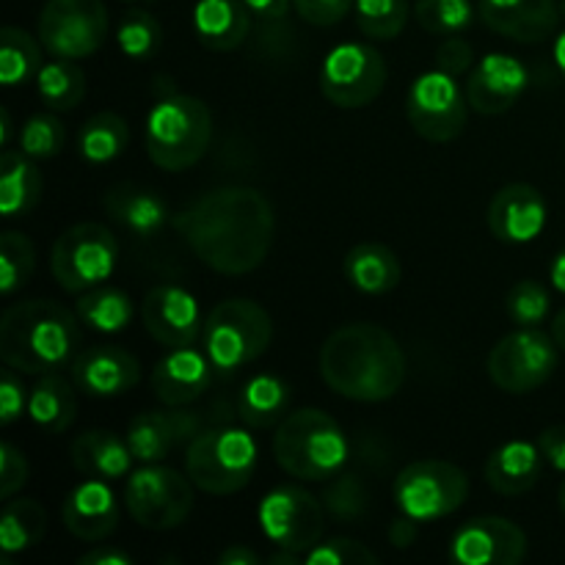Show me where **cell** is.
Returning <instances> with one entry per match:
<instances>
[{"label":"cell","mask_w":565,"mask_h":565,"mask_svg":"<svg viewBox=\"0 0 565 565\" xmlns=\"http://www.w3.org/2000/svg\"><path fill=\"white\" fill-rule=\"evenodd\" d=\"M36 94L50 110L55 114H64L81 105L83 94H86V75H83L81 66L70 58H55L42 64V70L36 72Z\"/></svg>","instance_id":"35"},{"label":"cell","mask_w":565,"mask_h":565,"mask_svg":"<svg viewBox=\"0 0 565 565\" xmlns=\"http://www.w3.org/2000/svg\"><path fill=\"white\" fill-rule=\"evenodd\" d=\"M33 268H36V252L31 241L20 232H3L0 237V292L14 296L20 287L28 285Z\"/></svg>","instance_id":"40"},{"label":"cell","mask_w":565,"mask_h":565,"mask_svg":"<svg viewBox=\"0 0 565 565\" xmlns=\"http://www.w3.org/2000/svg\"><path fill=\"white\" fill-rule=\"evenodd\" d=\"M254 469H257V441L241 428L215 425V428L202 430L188 445V478L207 494H237L252 483Z\"/></svg>","instance_id":"6"},{"label":"cell","mask_w":565,"mask_h":565,"mask_svg":"<svg viewBox=\"0 0 565 565\" xmlns=\"http://www.w3.org/2000/svg\"><path fill=\"white\" fill-rule=\"evenodd\" d=\"M552 337H555L557 348L565 351V309H563V312H557L555 323H552Z\"/></svg>","instance_id":"56"},{"label":"cell","mask_w":565,"mask_h":565,"mask_svg":"<svg viewBox=\"0 0 565 565\" xmlns=\"http://www.w3.org/2000/svg\"><path fill=\"white\" fill-rule=\"evenodd\" d=\"M303 561L309 565H348V563L373 565L379 563V557H375V552H370L367 546L359 544V541L331 539V541H320V544H315L312 550L307 552Z\"/></svg>","instance_id":"44"},{"label":"cell","mask_w":565,"mask_h":565,"mask_svg":"<svg viewBox=\"0 0 565 565\" xmlns=\"http://www.w3.org/2000/svg\"><path fill=\"white\" fill-rule=\"evenodd\" d=\"M177 230L215 274H252L274 246V204L254 188H213L177 215Z\"/></svg>","instance_id":"1"},{"label":"cell","mask_w":565,"mask_h":565,"mask_svg":"<svg viewBox=\"0 0 565 565\" xmlns=\"http://www.w3.org/2000/svg\"><path fill=\"white\" fill-rule=\"evenodd\" d=\"M544 472V452L539 445L524 439H513L497 447L486 461V483L505 497L527 494L535 489Z\"/></svg>","instance_id":"25"},{"label":"cell","mask_w":565,"mask_h":565,"mask_svg":"<svg viewBox=\"0 0 565 565\" xmlns=\"http://www.w3.org/2000/svg\"><path fill=\"white\" fill-rule=\"evenodd\" d=\"M259 555L257 552L246 550V546H230L218 555V565H257Z\"/></svg>","instance_id":"54"},{"label":"cell","mask_w":565,"mask_h":565,"mask_svg":"<svg viewBox=\"0 0 565 565\" xmlns=\"http://www.w3.org/2000/svg\"><path fill=\"white\" fill-rule=\"evenodd\" d=\"M42 70V50L36 39L22 28H3L0 31V83L20 86L36 77Z\"/></svg>","instance_id":"37"},{"label":"cell","mask_w":565,"mask_h":565,"mask_svg":"<svg viewBox=\"0 0 565 565\" xmlns=\"http://www.w3.org/2000/svg\"><path fill=\"white\" fill-rule=\"evenodd\" d=\"M81 345L72 312L55 301H22L0 320V359L25 375H47L66 367Z\"/></svg>","instance_id":"3"},{"label":"cell","mask_w":565,"mask_h":565,"mask_svg":"<svg viewBox=\"0 0 565 565\" xmlns=\"http://www.w3.org/2000/svg\"><path fill=\"white\" fill-rule=\"evenodd\" d=\"M527 66L505 53H491L469 72L467 99L469 108L483 116H500L522 99L527 88Z\"/></svg>","instance_id":"19"},{"label":"cell","mask_w":565,"mask_h":565,"mask_svg":"<svg viewBox=\"0 0 565 565\" xmlns=\"http://www.w3.org/2000/svg\"><path fill=\"white\" fill-rule=\"evenodd\" d=\"M541 452H544V461L552 463V469L565 475V425H555V428H546L539 439Z\"/></svg>","instance_id":"50"},{"label":"cell","mask_w":565,"mask_h":565,"mask_svg":"<svg viewBox=\"0 0 565 565\" xmlns=\"http://www.w3.org/2000/svg\"><path fill=\"white\" fill-rule=\"evenodd\" d=\"M386 86V61L373 44L348 42L331 50L320 70V88L337 108H364Z\"/></svg>","instance_id":"13"},{"label":"cell","mask_w":565,"mask_h":565,"mask_svg":"<svg viewBox=\"0 0 565 565\" xmlns=\"http://www.w3.org/2000/svg\"><path fill=\"white\" fill-rule=\"evenodd\" d=\"M364 505H367V497H364L362 483H359L353 475H342L334 486L326 494V508L331 511V516H337L340 522H353L364 513Z\"/></svg>","instance_id":"45"},{"label":"cell","mask_w":565,"mask_h":565,"mask_svg":"<svg viewBox=\"0 0 565 565\" xmlns=\"http://www.w3.org/2000/svg\"><path fill=\"white\" fill-rule=\"evenodd\" d=\"M320 375L340 397L381 403L401 392L406 381V356L386 329L351 323L337 329L320 348Z\"/></svg>","instance_id":"2"},{"label":"cell","mask_w":565,"mask_h":565,"mask_svg":"<svg viewBox=\"0 0 565 565\" xmlns=\"http://www.w3.org/2000/svg\"><path fill=\"white\" fill-rule=\"evenodd\" d=\"M0 127H3V147H9V141H11V119H9V110H0Z\"/></svg>","instance_id":"58"},{"label":"cell","mask_w":565,"mask_h":565,"mask_svg":"<svg viewBox=\"0 0 565 565\" xmlns=\"http://www.w3.org/2000/svg\"><path fill=\"white\" fill-rule=\"evenodd\" d=\"M61 519L75 539L88 541V544H97V541H105L110 533H116L119 502H116L108 480L88 478L86 483L75 486L64 500Z\"/></svg>","instance_id":"23"},{"label":"cell","mask_w":565,"mask_h":565,"mask_svg":"<svg viewBox=\"0 0 565 565\" xmlns=\"http://www.w3.org/2000/svg\"><path fill=\"white\" fill-rule=\"evenodd\" d=\"M75 312L81 323L88 329L103 331V334H119L132 320V301L125 290L116 287H92L83 292L75 303Z\"/></svg>","instance_id":"34"},{"label":"cell","mask_w":565,"mask_h":565,"mask_svg":"<svg viewBox=\"0 0 565 565\" xmlns=\"http://www.w3.org/2000/svg\"><path fill=\"white\" fill-rule=\"evenodd\" d=\"M550 292L533 279L516 281L505 296V312L519 329H539L550 318Z\"/></svg>","instance_id":"42"},{"label":"cell","mask_w":565,"mask_h":565,"mask_svg":"<svg viewBox=\"0 0 565 565\" xmlns=\"http://www.w3.org/2000/svg\"><path fill=\"white\" fill-rule=\"evenodd\" d=\"M392 494L403 516L419 524L436 522L456 513L467 502L469 478L456 463L425 458V461L408 463L397 475Z\"/></svg>","instance_id":"8"},{"label":"cell","mask_w":565,"mask_h":565,"mask_svg":"<svg viewBox=\"0 0 565 565\" xmlns=\"http://www.w3.org/2000/svg\"><path fill=\"white\" fill-rule=\"evenodd\" d=\"M180 408L182 406H169V412H143L132 419L127 428V445L136 461H166L177 447L191 445L202 434V419Z\"/></svg>","instance_id":"18"},{"label":"cell","mask_w":565,"mask_h":565,"mask_svg":"<svg viewBox=\"0 0 565 565\" xmlns=\"http://www.w3.org/2000/svg\"><path fill=\"white\" fill-rule=\"evenodd\" d=\"M125 505L143 530H174L193 511V480L177 469L147 463L127 475Z\"/></svg>","instance_id":"9"},{"label":"cell","mask_w":565,"mask_h":565,"mask_svg":"<svg viewBox=\"0 0 565 565\" xmlns=\"http://www.w3.org/2000/svg\"><path fill=\"white\" fill-rule=\"evenodd\" d=\"M475 50L463 36H445L436 47V70L447 72L452 77H461L463 72L472 70Z\"/></svg>","instance_id":"47"},{"label":"cell","mask_w":565,"mask_h":565,"mask_svg":"<svg viewBox=\"0 0 565 565\" xmlns=\"http://www.w3.org/2000/svg\"><path fill=\"white\" fill-rule=\"evenodd\" d=\"M555 64H557V72H561L563 81H565V31L557 36V42H555Z\"/></svg>","instance_id":"57"},{"label":"cell","mask_w":565,"mask_h":565,"mask_svg":"<svg viewBox=\"0 0 565 565\" xmlns=\"http://www.w3.org/2000/svg\"><path fill=\"white\" fill-rule=\"evenodd\" d=\"M243 3H246V9L252 11V17H257V20L279 22L287 17L292 0H243Z\"/></svg>","instance_id":"51"},{"label":"cell","mask_w":565,"mask_h":565,"mask_svg":"<svg viewBox=\"0 0 565 565\" xmlns=\"http://www.w3.org/2000/svg\"><path fill=\"white\" fill-rule=\"evenodd\" d=\"M127 141H130L127 121L119 114L103 110V114L92 116L81 127V132H77V152H81L86 163L103 166L119 158L127 149Z\"/></svg>","instance_id":"36"},{"label":"cell","mask_w":565,"mask_h":565,"mask_svg":"<svg viewBox=\"0 0 565 565\" xmlns=\"http://www.w3.org/2000/svg\"><path fill=\"white\" fill-rule=\"evenodd\" d=\"M119 259V246L108 226L83 221L61 232L53 246V276L66 292H86L110 279Z\"/></svg>","instance_id":"10"},{"label":"cell","mask_w":565,"mask_h":565,"mask_svg":"<svg viewBox=\"0 0 565 565\" xmlns=\"http://www.w3.org/2000/svg\"><path fill=\"white\" fill-rule=\"evenodd\" d=\"M213 119L202 99L169 94L152 105L147 116V154L158 169L185 171L196 166L210 149Z\"/></svg>","instance_id":"5"},{"label":"cell","mask_w":565,"mask_h":565,"mask_svg":"<svg viewBox=\"0 0 565 565\" xmlns=\"http://www.w3.org/2000/svg\"><path fill=\"white\" fill-rule=\"evenodd\" d=\"M116 44L121 53L132 61H149L163 44V28L154 20V14L141 9L127 11L116 28Z\"/></svg>","instance_id":"38"},{"label":"cell","mask_w":565,"mask_h":565,"mask_svg":"<svg viewBox=\"0 0 565 565\" xmlns=\"http://www.w3.org/2000/svg\"><path fill=\"white\" fill-rule=\"evenodd\" d=\"M39 42L55 58H86L108 36V11L103 0H47L39 11Z\"/></svg>","instance_id":"11"},{"label":"cell","mask_w":565,"mask_h":565,"mask_svg":"<svg viewBox=\"0 0 565 565\" xmlns=\"http://www.w3.org/2000/svg\"><path fill=\"white\" fill-rule=\"evenodd\" d=\"M72 381L86 395L116 397L141 381V364L125 348L94 345L72 359Z\"/></svg>","instance_id":"21"},{"label":"cell","mask_w":565,"mask_h":565,"mask_svg":"<svg viewBox=\"0 0 565 565\" xmlns=\"http://www.w3.org/2000/svg\"><path fill=\"white\" fill-rule=\"evenodd\" d=\"M417 524L419 522H414V519L403 516L401 513V519H395L390 527V544L397 546V550H406V546H412L419 535Z\"/></svg>","instance_id":"52"},{"label":"cell","mask_w":565,"mask_h":565,"mask_svg":"<svg viewBox=\"0 0 565 565\" xmlns=\"http://www.w3.org/2000/svg\"><path fill=\"white\" fill-rule=\"evenodd\" d=\"M259 530L270 544L290 552H309L320 544L326 530L323 508L298 486H279L259 502Z\"/></svg>","instance_id":"15"},{"label":"cell","mask_w":565,"mask_h":565,"mask_svg":"<svg viewBox=\"0 0 565 565\" xmlns=\"http://www.w3.org/2000/svg\"><path fill=\"white\" fill-rule=\"evenodd\" d=\"M469 99L463 97L458 77L430 70L414 81L406 99V114L414 132L425 141L447 143L467 127Z\"/></svg>","instance_id":"14"},{"label":"cell","mask_w":565,"mask_h":565,"mask_svg":"<svg viewBox=\"0 0 565 565\" xmlns=\"http://www.w3.org/2000/svg\"><path fill=\"white\" fill-rule=\"evenodd\" d=\"M557 500H561V511H563V516H565V480H563V486H561V494H557Z\"/></svg>","instance_id":"59"},{"label":"cell","mask_w":565,"mask_h":565,"mask_svg":"<svg viewBox=\"0 0 565 565\" xmlns=\"http://www.w3.org/2000/svg\"><path fill=\"white\" fill-rule=\"evenodd\" d=\"M28 483V461L14 445L3 441L0 445V497L14 500L17 491Z\"/></svg>","instance_id":"46"},{"label":"cell","mask_w":565,"mask_h":565,"mask_svg":"<svg viewBox=\"0 0 565 565\" xmlns=\"http://www.w3.org/2000/svg\"><path fill=\"white\" fill-rule=\"evenodd\" d=\"M414 17L434 36H461L475 20L469 0H417Z\"/></svg>","instance_id":"39"},{"label":"cell","mask_w":565,"mask_h":565,"mask_svg":"<svg viewBox=\"0 0 565 565\" xmlns=\"http://www.w3.org/2000/svg\"><path fill=\"white\" fill-rule=\"evenodd\" d=\"M213 362L204 351L171 348L169 356L158 362L152 373V390L166 406H188L213 386Z\"/></svg>","instance_id":"24"},{"label":"cell","mask_w":565,"mask_h":565,"mask_svg":"<svg viewBox=\"0 0 565 565\" xmlns=\"http://www.w3.org/2000/svg\"><path fill=\"white\" fill-rule=\"evenodd\" d=\"M557 342L539 329H516L489 353V375L502 392L527 395L544 386L557 370Z\"/></svg>","instance_id":"12"},{"label":"cell","mask_w":565,"mask_h":565,"mask_svg":"<svg viewBox=\"0 0 565 565\" xmlns=\"http://www.w3.org/2000/svg\"><path fill=\"white\" fill-rule=\"evenodd\" d=\"M274 340V320L252 298L221 301L204 320L202 345L218 373H235L257 362Z\"/></svg>","instance_id":"7"},{"label":"cell","mask_w":565,"mask_h":565,"mask_svg":"<svg viewBox=\"0 0 565 565\" xmlns=\"http://www.w3.org/2000/svg\"><path fill=\"white\" fill-rule=\"evenodd\" d=\"M28 414L44 434H64L77 417L75 390L64 379L47 373L28 395Z\"/></svg>","instance_id":"32"},{"label":"cell","mask_w":565,"mask_h":565,"mask_svg":"<svg viewBox=\"0 0 565 565\" xmlns=\"http://www.w3.org/2000/svg\"><path fill=\"white\" fill-rule=\"evenodd\" d=\"M132 456L127 439L121 441L110 430H86L72 441V463L86 478L119 480L127 478L132 469Z\"/></svg>","instance_id":"27"},{"label":"cell","mask_w":565,"mask_h":565,"mask_svg":"<svg viewBox=\"0 0 565 565\" xmlns=\"http://www.w3.org/2000/svg\"><path fill=\"white\" fill-rule=\"evenodd\" d=\"M353 3H356V0H292L296 11L301 14V20H307L309 25L318 28H329L345 20V14L353 9Z\"/></svg>","instance_id":"48"},{"label":"cell","mask_w":565,"mask_h":565,"mask_svg":"<svg viewBox=\"0 0 565 565\" xmlns=\"http://www.w3.org/2000/svg\"><path fill=\"white\" fill-rule=\"evenodd\" d=\"M290 406V384L279 375L259 373L243 384L237 397V414L252 428H270L287 417Z\"/></svg>","instance_id":"31"},{"label":"cell","mask_w":565,"mask_h":565,"mask_svg":"<svg viewBox=\"0 0 565 565\" xmlns=\"http://www.w3.org/2000/svg\"><path fill=\"white\" fill-rule=\"evenodd\" d=\"M81 565H132V557L125 555V552H119V550H108V546H99V550L83 555Z\"/></svg>","instance_id":"53"},{"label":"cell","mask_w":565,"mask_h":565,"mask_svg":"<svg viewBox=\"0 0 565 565\" xmlns=\"http://www.w3.org/2000/svg\"><path fill=\"white\" fill-rule=\"evenodd\" d=\"M193 31L213 53H232L252 31V11L243 0H199L193 6Z\"/></svg>","instance_id":"26"},{"label":"cell","mask_w":565,"mask_h":565,"mask_svg":"<svg viewBox=\"0 0 565 565\" xmlns=\"http://www.w3.org/2000/svg\"><path fill=\"white\" fill-rule=\"evenodd\" d=\"M550 279H552V287H555L557 292H563V296H565V248L561 254H557L555 259H552Z\"/></svg>","instance_id":"55"},{"label":"cell","mask_w":565,"mask_h":565,"mask_svg":"<svg viewBox=\"0 0 565 565\" xmlns=\"http://www.w3.org/2000/svg\"><path fill=\"white\" fill-rule=\"evenodd\" d=\"M66 141V130L61 125L58 116L53 114H36L22 125L20 130V147L28 158L47 160L61 152Z\"/></svg>","instance_id":"43"},{"label":"cell","mask_w":565,"mask_h":565,"mask_svg":"<svg viewBox=\"0 0 565 565\" xmlns=\"http://www.w3.org/2000/svg\"><path fill=\"white\" fill-rule=\"evenodd\" d=\"M141 318L149 337L169 348V351L171 348L193 345L204 331L199 301L193 298V292L177 285L152 287L143 298Z\"/></svg>","instance_id":"17"},{"label":"cell","mask_w":565,"mask_h":565,"mask_svg":"<svg viewBox=\"0 0 565 565\" xmlns=\"http://www.w3.org/2000/svg\"><path fill=\"white\" fill-rule=\"evenodd\" d=\"M103 207L110 218L119 221L125 230L138 237H152L169 221V207L158 193L138 185H116L103 196Z\"/></svg>","instance_id":"28"},{"label":"cell","mask_w":565,"mask_h":565,"mask_svg":"<svg viewBox=\"0 0 565 565\" xmlns=\"http://www.w3.org/2000/svg\"><path fill=\"white\" fill-rule=\"evenodd\" d=\"M47 533V511L36 500H9L0 516V550L20 555L33 550Z\"/></svg>","instance_id":"33"},{"label":"cell","mask_w":565,"mask_h":565,"mask_svg":"<svg viewBox=\"0 0 565 565\" xmlns=\"http://www.w3.org/2000/svg\"><path fill=\"white\" fill-rule=\"evenodd\" d=\"M42 199V171L25 152H3L0 158V213L6 218L31 213Z\"/></svg>","instance_id":"30"},{"label":"cell","mask_w":565,"mask_h":565,"mask_svg":"<svg viewBox=\"0 0 565 565\" xmlns=\"http://www.w3.org/2000/svg\"><path fill=\"white\" fill-rule=\"evenodd\" d=\"M527 555V535L502 516L469 519L450 541V557L458 565H519Z\"/></svg>","instance_id":"16"},{"label":"cell","mask_w":565,"mask_h":565,"mask_svg":"<svg viewBox=\"0 0 565 565\" xmlns=\"http://www.w3.org/2000/svg\"><path fill=\"white\" fill-rule=\"evenodd\" d=\"M478 14L491 31L522 44L546 42L561 22L555 0H480Z\"/></svg>","instance_id":"22"},{"label":"cell","mask_w":565,"mask_h":565,"mask_svg":"<svg viewBox=\"0 0 565 565\" xmlns=\"http://www.w3.org/2000/svg\"><path fill=\"white\" fill-rule=\"evenodd\" d=\"M401 259L381 243H359L345 254V279L364 296H384L401 285Z\"/></svg>","instance_id":"29"},{"label":"cell","mask_w":565,"mask_h":565,"mask_svg":"<svg viewBox=\"0 0 565 565\" xmlns=\"http://www.w3.org/2000/svg\"><path fill=\"white\" fill-rule=\"evenodd\" d=\"M356 22L367 36L395 39L408 22V0H356Z\"/></svg>","instance_id":"41"},{"label":"cell","mask_w":565,"mask_h":565,"mask_svg":"<svg viewBox=\"0 0 565 565\" xmlns=\"http://www.w3.org/2000/svg\"><path fill=\"white\" fill-rule=\"evenodd\" d=\"M28 395L31 392H25L22 381H17L6 370L3 379H0V419H3V425H11L22 417V412H28Z\"/></svg>","instance_id":"49"},{"label":"cell","mask_w":565,"mask_h":565,"mask_svg":"<svg viewBox=\"0 0 565 565\" xmlns=\"http://www.w3.org/2000/svg\"><path fill=\"white\" fill-rule=\"evenodd\" d=\"M274 458L298 480H329L345 467L348 439L334 417L320 408H301L281 419L274 434Z\"/></svg>","instance_id":"4"},{"label":"cell","mask_w":565,"mask_h":565,"mask_svg":"<svg viewBox=\"0 0 565 565\" xmlns=\"http://www.w3.org/2000/svg\"><path fill=\"white\" fill-rule=\"evenodd\" d=\"M486 221L497 241L511 243V246L530 243L544 232L546 202L539 188L527 185V182H513V185L497 191Z\"/></svg>","instance_id":"20"}]
</instances>
